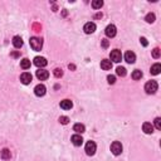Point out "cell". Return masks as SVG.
Here are the masks:
<instances>
[{"instance_id": "31", "label": "cell", "mask_w": 161, "mask_h": 161, "mask_svg": "<svg viewBox=\"0 0 161 161\" xmlns=\"http://www.w3.org/2000/svg\"><path fill=\"white\" fill-rule=\"evenodd\" d=\"M140 43L142 44L144 47H147V45H149V42H147V39H146V38H144V37H142V38H140Z\"/></svg>"}, {"instance_id": "20", "label": "cell", "mask_w": 161, "mask_h": 161, "mask_svg": "<svg viewBox=\"0 0 161 161\" xmlns=\"http://www.w3.org/2000/svg\"><path fill=\"white\" fill-rule=\"evenodd\" d=\"M20 67H22L23 69H29V68H30V60L28 59V58L22 59V60H20Z\"/></svg>"}, {"instance_id": "26", "label": "cell", "mask_w": 161, "mask_h": 161, "mask_svg": "<svg viewBox=\"0 0 161 161\" xmlns=\"http://www.w3.org/2000/svg\"><path fill=\"white\" fill-rule=\"evenodd\" d=\"M59 122L62 125H68L69 124V118L67 117V116H60L59 117Z\"/></svg>"}, {"instance_id": "32", "label": "cell", "mask_w": 161, "mask_h": 161, "mask_svg": "<svg viewBox=\"0 0 161 161\" xmlns=\"http://www.w3.org/2000/svg\"><path fill=\"white\" fill-rule=\"evenodd\" d=\"M108 45H110V42H108L107 39H102V47L103 48H107Z\"/></svg>"}, {"instance_id": "4", "label": "cell", "mask_w": 161, "mask_h": 161, "mask_svg": "<svg viewBox=\"0 0 161 161\" xmlns=\"http://www.w3.org/2000/svg\"><path fill=\"white\" fill-rule=\"evenodd\" d=\"M111 151H112V154L116 155V156L121 155V154H122V145H121V142H118V141L112 142V145H111Z\"/></svg>"}, {"instance_id": "15", "label": "cell", "mask_w": 161, "mask_h": 161, "mask_svg": "<svg viewBox=\"0 0 161 161\" xmlns=\"http://www.w3.org/2000/svg\"><path fill=\"white\" fill-rule=\"evenodd\" d=\"M142 130H144L145 134L150 135V134H152V132H154V126L151 125L150 122H145V124L142 125Z\"/></svg>"}, {"instance_id": "3", "label": "cell", "mask_w": 161, "mask_h": 161, "mask_svg": "<svg viewBox=\"0 0 161 161\" xmlns=\"http://www.w3.org/2000/svg\"><path fill=\"white\" fill-rule=\"evenodd\" d=\"M96 149H97L96 144H94L93 141H88V142L86 144V147H84V151H86V154L88 156H93L94 154H96Z\"/></svg>"}, {"instance_id": "13", "label": "cell", "mask_w": 161, "mask_h": 161, "mask_svg": "<svg viewBox=\"0 0 161 161\" xmlns=\"http://www.w3.org/2000/svg\"><path fill=\"white\" fill-rule=\"evenodd\" d=\"M59 106H60V108H63V110H70V108L73 107V103L70 99H63V101H60Z\"/></svg>"}, {"instance_id": "34", "label": "cell", "mask_w": 161, "mask_h": 161, "mask_svg": "<svg viewBox=\"0 0 161 161\" xmlns=\"http://www.w3.org/2000/svg\"><path fill=\"white\" fill-rule=\"evenodd\" d=\"M68 67H69V69H75V65L74 64H69Z\"/></svg>"}, {"instance_id": "5", "label": "cell", "mask_w": 161, "mask_h": 161, "mask_svg": "<svg viewBox=\"0 0 161 161\" xmlns=\"http://www.w3.org/2000/svg\"><path fill=\"white\" fill-rule=\"evenodd\" d=\"M111 60H113L115 63H120L121 62V59H122V54H121V52L118 50V49H115V50H112L111 52Z\"/></svg>"}, {"instance_id": "27", "label": "cell", "mask_w": 161, "mask_h": 161, "mask_svg": "<svg viewBox=\"0 0 161 161\" xmlns=\"http://www.w3.org/2000/svg\"><path fill=\"white\" fill-rule=\"evenodd\" d=\"M53 73H54V75H55L57 78H60V77L63 75V70L60 69V68H55V69L53 70Z\"/></svg>"}, {"instance_id": "7", "label": "cell", "mask_w": 161, "mask_h": 161, "mask_svg": "<svg viewBox=\"0 0 161 161\" xmlns=\"http://www.w3.org/2000/svg\"><path fill=\"white\" fill-rule=\"evenodd\" d=\"M83 30L86 34H92V33H94V30H96V24L92 22H89V23H86L83 27Z\"/></svg>"}, {"instance_id": "30", "label": "cell", "mask_w": 161, "mask_h": 161, "mask_svg": "<svg viewBox=\"0 0 161 161\" xmlns=\"http://www.w3.org/2000/svg\"><path fill=\"white\" fill-rule=\"evenodd\" d=\"M107 80H108V83H110V84H113L116 82V77H115V75H108Z\"/></svg>"}, {"instance_id": "21", "label": "cell", "mask_w": 161, "mask_h": 161, "mask_svg": "<svg viewBox=\"0 0 161 161\" xmlns=\"http://www.w3.org/2000/svg\"><path fill=\"white\" fill-rule=\"evenodd\" d=\"M10 157H12L10 150H9V149H4V150L1 151V159H4V160H9Z\"/></svg>"}, {"instance_id": "29", "label": "cell", "mask_w": 161, "mask_h": 161, "mask_svg": "<svg viewBox=\"0 0 161 161\" xmlns=\"http://www.w3.org/2000/svg\"><path fill=\"white\" fill-rule=\"evenodd\" d=\"M155 127L157 130H161V118L160 117H156L155 118Z\"/></svg>"}, {"instance_id": "9", "label": "cell", "mask_w": 161, "mask_h": 161, "mask_svg": "<svg viewBox=\"0 0 161 161\" xmlns=\"http://www.w3.org/2000/svg\"><path fill=\"white\" fill-rule=\"evenodd\" d=\"M47 92V88L44 84H38V86L34 88V93H35V96L38 97H42V96H44Z\"/></svg>"}, {"instance_id": "16", "label": "cell", "mask_w": 161, "mask_h": 161, "mask_svg": "<svg viewBox=\"0 0 161 161\" xmlns=\"http://www.w3.org/2000/svg\"><path fill=\"white\" fill-rule=\"evenodd\" d=\"M13 45L15 47V48H18V49L22 48V47H23V39L19 35H15L13 38Z\"/></svg>"}, {"instance_id": "33", "label": "cell", "mask_w": 161, "mask_h": 161, "mask_svg": "<svg viewBox=\"0 0 161 161\" xmlns=\"http://www.w3.org/2000/svg\"><path fill=\"white\" fill-rule=\"evenodd\" d=\"M12 57H14V58H18V57H19V53H18V52H13V53H12Z\"/></svg>"}, {"instance_id": "23", "label": "cell", "mask_w": 161, "mask_h": 161, "mask_svg": "<svg viewBox=\"0 0 161 161\" xmlns=\"http://www.w3.org/2000/svg\"><path fill=\"white\" fill-rule=\"evenodd\" d=\"M102 6H103L102 0H93V1H92V8L93 9H101Z\"/></svg>"}, {"instance_id": "12", "label": "cell", "mask_w": 161, "mask_h": 161, "mask_svg": "<svg viewBox=\"0 0 161 161\" xmlns=\"http://www.w3.org/2000/svg\"><path fill=\"white\" fill-rule=\"evenodd\" d=\"M32 74L30 73H28V72H24L22 75H20V80H22V83L23 84H29L32 82Z\"/></svg>"}, {"instance_id": "24", "label": "cell", "mask_w": 161, "mask_h": 161, "mask_svg": "<svg viewBox=\"0 0 161 161\" xmlns=\"http://www.w3.org/2000/svg\"><path fill=\"white\" fill-rule=\"evenodd\" d=\"M116 73L120 75V77H125L126 75V68L125 67H117V69H116Z\"/></svg>"}, {"instance_id": "28", "label": "cell", "mask_w": 161, "mask_h": 161, "mask_svg": "<svg viewBox=\"0 0 161 161\" xmlns=\"http://www.w3.org/2000/svg\"><path fill=\"white\" fill-rule=\"evenodd\" d=\"M160 54H161V52H160V48H155L154 50H152V57L154 58H160Z\"/></svg>"}, {"instance_id": "11", "label": "cell", "mask_w": 161, "mask_h": 161, "mask_svg": "<svg viewBox=\"0 0 161 161\" xmlns=\"http://www.w3.org/2000/svg\"><path fill=\"white\" fill-rule=\"evenodd\" d=\"M48 77H49V72H48V70H45V69L37 70V78L39 79V80H45Z\"/></svg>"}, {"instance_id": "25", "label": "cell", "mask_w": 161, "mask_h": 161, "mask_svg": "<svg viewBox=\"0 0 161 161\" xmlns=\"http://www.w3.org/2000/svg\"><path fill=\"white\" fill-rule=\"evenodd\" d=\"M155 14L154 13H149L147 15H146V18H145V20L147 22V23H154L155 22Z\"/></svg>"}, {"instance_id": "2", "label": "cell", "mask_w": 161, "mask_h": 161, "mask_svg": "<svg viewBox=\"0 0 161 161\" xmlns=\"http://www.w3.org/2000/svg\"><path fill=\"white\" fill-rule=\"evenodd\" d=\"M30 47L34 50H40L42 47H43V40L40 39V38H37V37H33L30 38Z\"/></svg>"}, {"instance_id": "8", "label": "cell", "mask_w": 161, "mask_h": 161, "mask_svg": "<svg viewBox=\"0 0 161 161\" xmlns=\"http://www.w3.org/2000/svg\"><path fill=\"white\" fill-rule=\"evenodd\" d=\"M105 33H106V35H107L108 38H113V37L116 35L117 29H116V27L113 25V24H110V25H107V28H106Z\"/></svg>"}, {"instance_id": "14", "label": "cell", "mask_w": 161, "mask_h": 161, "mask_svg": "<svg viewBox=\"0 0 161 161\" xmlns=\"http://www.w3.org/2000/svg\"><path fill=\"white\" fill-rule=\"evenodd\" d=\"M72 144L74 145V146H80L83 144V139H82V136L80 135H78V134H75V135H73L72 136Z\"/></svg>"}, {"instance_id": "1", "label": "cell", "mask_w": 161, "mask_h": 161, "mask_svg": "<svg viewBox=\"0 0 161 161\" xmlns=\"http://www.w3.org/2000/svg\"><path fill=\"white\" fill-rule=\"evenodd\" d=\"M157 88H159V86H157V83H156L155 80H149V82L145 84V91H146V93H147V94L156 93Z\"/></svg>"}, {"instance_id": "17", "label": "cell", "mask_w": 161, "mask_h": 161, "mask_svg": "<svg viewBox=\"0 0 161 161\" xmlns=\"http://www.w3.org/2000/svg\"><path fill=\"white\" fill-rule=\"evenodd\" d=\"M101 68L103 70H110L112 68V63H111V60H108V59H103L101 60Z\"/></svg>"}, {"instance_id": "19", "label": "cell", "mask_w": 161, "mask_h": 161, "mask_svg": "<svg viewBox=\"0 0 161 161\" xmlns=\"http://www.w3.org/2000/svg\"><path fill=\"white\" fill-rule=\"evenodd\" d=\"M160 70H161V64L160 63H156V64H154L152 67H151V74H154V75H157L159 73H160Z\"/></svg>"}, {"instance_id": "22", "label": "cell", "mask_w": 161, "mask_h": 161, "mask_svg": "<svg viewBox=\"0 0 161 161\" xmlns=\"http://www.w3.org/2000/svg\"><path fill=\"white\" fill-rule=\"evenodd\" d=\"M132 78H134L135 80L141 79V78H142V72H141V70H139V69H135L134 72H132Z\"/></svg>"}, {"instance_id": "35", "label": "cell", "mask_w": 161, "mask_h": 161, "mask_svg": "<svg viewBox=\"0 0 161 161\" xmlns=\"http://www.w3.org/2000/svg\"><path fill=\"white\" fill-rule=\"evenodd\" d=\"M94 18H102V13H99V14H97V15H96V17H94Z\"/></svg>"}, {"instance_id": "6", "label": "cell", "mask_w": 161, "mask_h": 161, "mask_svg": "<svg viewBox=\"0 0 161 161\" xmlns=\"http://www.w3.org/2000/svg\"><path fill=\"white\" fill-rule=\"evenodd\" d=\"M34 64L37 65L38 68H43V67H45V65L48 64V62H47V59L44 58V57H35V58H34Z\"/></svg>"}, {"instance_id": "18", "label": "cell", "mask_w": 161, "mask_h": 161, "mask_svg": "<svg viewBox=\"0 0 161 161\" xmlns=\"http://www.w3.org/2000/svg\"><path fill=\"white\" fill-rule=\"evenodd\" d=\"M73 131H75L77 134H83V132L86 131V127H84V125H82V124H75L73 126Z\"/></svg>"}, {"instance_id": "10", "label": "cell", "mask_w": 161, "mask_h": 161, "mask_svg": "<svg viewBox=\"0 0 161 161\" xmlns=\"http://www.w3.org/2000/svg\"><path fill=\"white\" fill-rule=\"evenodd\" d=\"M125 60H126L127 63H130V64L135 63V60H136V54L134 53V52H131V50L126 52V53H125Z\"/></svg>"}]
</instances>
